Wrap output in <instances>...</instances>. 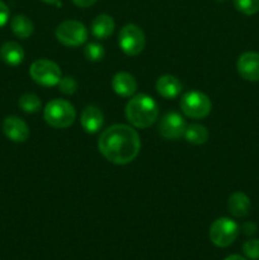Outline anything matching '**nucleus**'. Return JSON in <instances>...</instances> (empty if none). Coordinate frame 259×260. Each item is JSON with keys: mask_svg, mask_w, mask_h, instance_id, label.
Instances as JSON below:
<instances>
[{"mask_svg": "<svg viewBox=\"0 0 259 260\" xmlns=\"http://www.w3.org/2000/svg\"><path fill=\"white\" fill-rule=\"evenodd\" d=\"M98 149L109 162L126 165L134 161L141 149V140L136 129L127 124H113L102 132Z\"/></svg>", "mask_w": 259, "mask_h": 260, "instance_id": "nucleus-1", "label": "nucleus"}, {"mask_svg": "<svg viewBox=\"0 0 259 260\" xmlns=\"http://www.w3.org/2000/svg\"><path fill=\"white\" fill-rule=\"evenodd\" d=\"M126 118L136 128H147L156 122L159 117V107L154 98L146 94L131 96L126 104Z\"/></svg>", "mask_w": 259, "mask_h": 260, "instance_id": "nucleus-2", "label": "nucleus"}, {"mask_svg": "<svg viewBox=\"0 0 259 260\" xmlns=\"http://www.w3.org/2000/svg\"><path fill=\"white\" fill-rule=\"evenodd\" d=\"M43 118L53 128H68L75 122L76 111L65 99H52L46 104Z\"/></svg>", "mask_w": 259, "mask_h": 260, "instance_id": "nucleus-3", "label": "nucleus"}, {"mask_svg": "<svg viewBox=\"0 0 259 260\" xmlns=\"http://www.w3.org/2000/svg\"><path fill=\"white\" fill-rule=\"evenodd\" d=\"M211 108H212V103H211L210 98L202 91H187L180 98V109L189 118H205L210 114Z\"/></svg>", "mask_w": 259, "mask_h": 260, "instance_id": "nucleus-4", "label": "nucleus"}, {"mask_svg": "<svg viewBox=\"0 0 259 260\" xmlns=\"http://www.w3.org/2000/svg\"><path fill=\"white\" fill-rule=\"evenodd\" d=\"M56 38L60 43L68 47H78L88 40V29L79 20L69 19L58 24L56 28Z\"/></svg>", "mask_w": 259, "mask_h": 260, "instance_id": "nucleus-5", "label": "nucleus"}, {"mask_svg": "<svg viewBox=\"0 0 259 260\" xmlns=\"http://www.w3.org/2000/svg\"><path fill=\"white\" fill-rule=\"evenodd\" d=\"M29 75L37 84L42 86L58 85L62 74L60 66L51 60L41 58L35 61L29 68Z\"/></svg>", "mask_w": 259, "mask_h": 260, "instance_id": "nucleus-6", "label": "nucleus"}, {"mask_svg": "<svg viewBox=\"0 0 259 260\" xmlns=\"http://www.w3.org/2000/svg\"><path fill=\"white\" fill-rule=\"evenodd\" d=\"M239 235V226L235 221L228 217H221L213 221L210 228V239L218 248H228Z\"/></svg>", "mask_w": 259, "mask_h": 260, "instance_id": "nucleus-7", "label": "nucleus"}, {"mask_svg": "<svg viewBox=\"0 0 259 260\" xmlns=\"http://www.w3.org/2000/svg\"><path fill=\"white\" fill-rule=\"evenodd\" d=\"M118 45L126 55L137 56L144 51L146 38L141 28L135 24H126L119 30Z\"/></svg>", "mask_w": 259, "mask_h": 260, "instance_id": "nucleus-8", "label": "nucleus"}, {"mask_svg": "<svg viewBox=\"0 0 259 260\" xmlns=\"http://www.w3.org/2000/svg\"><path fill=\"white\" fill-rule=\"evenodd\" d=\"M160 136L167 140H178L184 137V132L187 129V123L184 118L177 112H168L163 116L159 123Z\"/></svg>", "mask_w": 259, "mask_h": 260, "instance_id": "nucleus-9", "label": "nucleus"}, {"mask_svg": "<svg viewBox=\"0 0 259 260\" xmlns=\"http://www.w3.org/2000/svg\"><path fill=\"white\" fill-rule=\"evenodd\" d=\"M3 134L10 141L22 144L29 137V127L20 117L9 116L3 121Z\"/></svg>", "mask_w": 259, "mask_h": 260, "instance_id": "nucleus-10", "label": "nucleus"}, {"mask_svg": "<svg viewBox=\"0 0 259 260\" xmlns=\"http://www.w3.org/2000/svg\"><path fill=\"white\" fill-rule=\"evenodd\" d=\"M239 75L248 81H259V53L244 52L236 62Z\"/></svg>", "mask_w": 259, "mask_h": 260, "instance_id": "nucleus-11", "label": "nucleus"}, {"mask_svg": "<svg viewBox=\"0 0 259 260\" xmlns=\"http://www.w3.org/2000/svg\"><path fill=\"white\" fill-rule=\"evenodd\" d=\"M112 88H113L114 93L118 94V95L130 98L136 93L137 81L135 76L130 73L121 71V73H117L112 79Z\"/></svg>", "mask_w": 259, "mask_h": 260, "instance_id": "nucleus-12", "label": "nucleus"}, {"mask_svg": "<svg viewBox=\"0 0 259 260\" xmlns=\"http://www.w3.org/2000/svg\"><path fill=\"white\" fill-rule=\"evenodd\" d=\"M80 122L81 127H83L86 134H96L103 126V113H102L98 107L88 106L81 112Z\"/></svg>", "mask_w": 259, "mask_h": 260, "instance_id": "nucleus-13", "label": "nucleus"}, {"mask_svg": "<svg viewBox=\"0 0 259 260\" xmlns=\"http://www.w3.org/2000/svg\"><path fill=\"white\" fill-rule=\"evenodd\" d=\"M24 50L22 46L14 41L3 43L0 47V58L3 62H5L9 66H18L24 60Z\"/></svg>", "mask_w": 259, "mask_h": 260, "instance_id": "nucleus-14", "label": "nucleus"}, {"mask_svg": "<svg viewBox=\"0 0 259 260\" xmlns=\"http://www.w3.org/2000/svg\"><path fill=\"white\" fill-rule=\"evenodd\" d=\"M156 91L165 99L177 98L182 91V83L173 75H163L156 80Z\"/></svg>", "mask_w": 259, "mask_h": 260, "instance_id": "nucleus-15", "label": "nucleus"}, {"mask_svg": "<svg viewBox=\"0 0 259 260\" xmlns=\"http://www.w3.org/2000/svg\"><path fill=\"white\" fill-rule=\"evenodd\" d=\"M251 207L250 200L248 196L243 192H235L230 196L228 202L229 212L234 216V217L243 218L249 213Z\"/></svg>", "mask_w": 259, "mask_h": 260, "instance_id": "nucleus-16", "label": "nucleus"}, {"mask_svg": "<svg viewBox=\"0 0 259 260\" xmlns=\"http://www.w3.org/2000/svg\"><path fill=\"white\" fill-rule=\"evenodd\" d=\"M114 30V20L111 15L101 14L91 23V33L98 40H107Z\"/></svg>", "mask_w": 259, "mask_h": 260, "instance_id": "nucleus-17", "label": "nucleus"}, {"mask_svg": "<svg viewBox=\"0 0 259 260\" xmlns=\"http://www.w3.org/2000/svg\"><path fill=\"white\" fill-rule=\"evenodd\" d=\"M13 33L20 40H27L33 33V23L28 17L23 14L15 15L10 23Z\"/></svg>", "mask_w": 259, "mask_h": 260, "instance_id": "nucleus-18", "label": "nucleus"}, {"mask_svg": "<svg viewBox=\"0 0 259 260\" xmlns=\"http://www.w3.org/2000/svg\"><path fill=\"white\" fill-rule=\"evenodd\" d=\"M208 136H210L208 129L205 126H202V124H190V126H187V129L184 132V139L193 145L206 144Z\"/></svg>", "mask_w": 259, "mask_h": 260, "instance_id": "nucleus-19", "label": "nucleus"}, {"mask_svg": "<svg viewBox=\"0 0 259 260\" xmlns=\"http://www.w3.org/2000/svg\"><path fill=\"white\" fill-rule=\"evenodd\" d=\"M18 106L25 113H37L41 109V99L33 93H25L18 101Z\"/></svg>", "mask_w": 259, "mask_h": 260, "instance_id": "nucleus-20", "label": "nucleus"}, {"mask_svg": "<svg viewBox=\"0 0 259 260\" xmlns=\"http://www.w3.org/2000/svg\"><path fill=\"white\" fill-rule=\"evenodd\" d=\"M84 55H85L86 60L91 61V62H98V61L103 60L106 52H104L103 46L96 42H90L84 48Z\"/></svg>", "mask_w": 259, "mask_h": 260, "instance_id": "nucleus-21", "label": "nucleus"}, {"mask_svg": "<svg viewBox=\"0 0 259 260\" xmlns=\"http://www.w3.org/2000/svg\"><path fill=\"white\" fill-rule=\"evenodd\" d=\"M234 5L245 15H254L259 12V0H234Z\"/></svg>", "mask_w": 259, "mask_h": 260, "instance_id": "nucleus-22", "label": "nucleus"}, {"mask_svg": "<svg viewBox=\"0 0 259 260\" xmlns=\"http://www.w3.org/2000/svg\"><path fill=\"white\" fill-rule=\"evenodd\" d=\"M243 251L246 258L251 260H259V239H251L245 241L243 245Z\"/></svg>", "mask_w": 259, "mask_h": 260, "instance_id": "nucleus-23", "label": "nucleus"}, {"mask_svg": "<svg viewBox=\"0 0 259 260\" xmlns=\"http://www.w3.org/2000/svg\"><path fill=\"white\" fill-rule=\"evenodd\" d=\"M58 89H60L61 93L71 95V94L75 93L76 89H78V84H76L74 78H71V76H65V78H61L60 83H58Z\"/></svg>", "mask_w": 259, "mask_h": 260, "instance_id": "nucleus-24", "label": "nucleus"}, {"mask_svg": "<svg viewBox=\"0 0 259 260\" xmlns=\"http://www.w3.org/2000/svg\"><path fill=\"white\" fill-rule=\"evenodd\" d=\"M9 15H10V12L8 5L5 4L3 0H0V28L4 27V25L7 24L8 19H9Z\"/></svg>", "mask_w": 259, "mask_h": 260, "instance_id": "nucleus-25", "label": "nucleus"}, {"mask_svg": "<svg viewBox=\"0 0 259 260\" xmlns=\"http://www.w3.org/2000/svg\"><path fill=\"white\" fill-rule=\"evenodd\" d=\"M255 231H256V226L254 225V223L248 222L243 225V233L245 234V235H253Z\"/></svg>", "mask_w": 259, "mask_h": 260, "instance_id": "nucleus-26", "label": "nucleus"}, {"mask_svg": "<svg viewBox=\"0 0 259 260\" xmlns=\"http://www.w3.org/2000/svg\"><path fill=\"white\" fill-rule=\"evenodd\" d=\"M73 3L80 8H89L95 4L96 0H73Z\"/></svg>", "mask_w": 259, "mask_h": 260, "instance_id": "nucleus-27", "label": "nucleus"}, {"mask_svg": "<svg viewBox=\"0 0 259 260\" xmlns=\"http://www.w3.org/2000/svg\"><path fill=\"white\" fill-rule=\"evenodd\" d=\"M43 3H46V4H50V5H56V7H60L61 3L60 0H42Z\"/></svg>", "mask_w": 259, "mask_h": 260, "instance_id": "nucleus-28", "label": "nucleus"}, {"mask_svg": "<svg viewBox=\"0 0 259 260\" xmlns=\"http://www.w3.org/2000/svg\"><path fill=\"white\" fill-rule=\"evenodd\" d=\"M223 260H246V259L243 258V256H240V255H230Z\"/></svg>", "mask_w": 259, "mask_h": 260, "instance_id": "nucleus-29", "label": "nucleus"}, {"mask_svg": "<svg viewBox=\"0 0 259 260\" xmlns=\"http://www.w3.org/2000/svg\"><path fill=\"white\" fill-rule=\"evenodd\" d=\"M217 2H225V0H217Z\"/></svg>", "mask_w": 259, "mask_h": 260, "instance_id": "nucleus-30", "label": "nucleus"}]
</instances>
